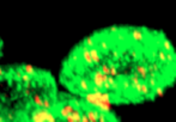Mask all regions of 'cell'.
<instances>
[{
    "label": "cell",
    "instance_id": "5bb4252c",
    "mask_svg": "<svg viewBox=\"0 0 176 122\" xmlns=\"http://www.w3.org/2000/svg\"><path fill=\"white\" fill-rule=\"evenodd\" d=\"M59 115L62 117V119H66L67 116H70L71 115V114H70V111L65 108V107H63V105H61V108L59 109Z\"/></svg>",
    "mask_w": 176,
    "mask_h": 122
},
{
    "label": "cell",
    "instance_id": "d4e9b609",
    "mask_svg": "<svg viewBox=\"0 0 176 122\" xmlns=\"http://www.w3.org/2000/svg\"><path fill=\"white\" fill-rule=\"evenodd\" d=\"M30 78H31L30 76H28L27 73H24L23 77H22V81H23L24 84H25V83H29V81H30Z\"/></svg>",
    "mask_w": 176,
    "mask_h": 122
},
{
    "label": "cell",
    "instance_id": "ffe728a7",
    "mask_svg": "<svg viewBox=\"0 0 176 122\" xmlns=\"http://www.w3.org/2000/svg\"><path fill=\"white\" fill-rule=\"evenodd\" d=\"M117 76V70L116 67L114 66V65H110V77H116Z\"/></svg>",
    "mask_w": 176,
    "mask_h": 122
},
{
    "label": "cell",
    "instance_id": "9c48e42d",
    "mask_svg": "<svg viewBox=\"0 0 176 122\" xmlns=\"http://www.w3.org/2000/svg\"><path fill=\"white\" fill-rule=\"evenodd\" d=\"M90 53H91V56H92L93 63H100V62H101V55H100V52L93 47V48H90Z\"/></svg>",
    "mask_w": 176,
    "mask_h": 122
},
{
    "label": "cell",
    "instance_id": "6da1fadb",
    "mask_svg": "<svg viewBox=\"0 0 176 122\" xmlns=\"http://www.w3.org/2000/svg\"><path fill=\"white\" fill-rule=\"evenodd\" d=\"M85 102L89 105H91L92 108L97 109L100 112L108 114L110 111V107H111L110 95L108 92H103L96 86L92 87L91 92H87L85 95Z\"/></svg>",
    "mask_w": 176,
    "mask_h": 122
},
{
    "label": "cell",
    "instance_id": "1f68e13d",
    "mask_svg": "<svg viewBox=\"0 0 176 122\" xmlns=\"http://www.w3.org/2000/svg\"><path fill=\"white\" fill-rule=\"evenodd\" d=\"M24 86H25V89H28V87L30 86V81H29V83H25V84H24Z\"/></svg>",
    "mask_w": 176,
    "mask_h": 122
},
{
    "label": "cell",
    "instance_id": "603a6c76",
    "mask_svg": "<svg viewBox=\"0 0 176 122\" xmlns=\"http://www.w3.org/2000/svg\"><path fill=\"white\" fill-rule=\"evenodd\" d=\"M153 92L156 93V95H158V96H162L163 95V87H161V86H157L155 90H153Z\"/></svg>",
    "mask_w": 176,
    "mask_h": 122
},
{
    "label": "cell",
    "instance_id": "f546056e",
    "mask_svg": "<svg viewBox=\"0 0 176 122\" xmlns=\"http://www.w3.org/2000/svg\"><path fill=\"white\" fill-rule=\"evenodd\" d=\"M5 76V72H4V70L0 67V77H4Z\"/></svg>",
    "mask_w": 176,
    "mask_h": 122
},
{
    "label": "cell",
    "instance_id": "7402d4cb",
    "mask_svg": "<svg viewBox=\"0 0 176 122\" xmlns=\"http://www.w3.org/2000/svg\"><path fill=\"white\" fill-rule=\"evenodd\" d=\"M47 122H57V119H55V116H54V114H53V112H50V110H49V112H48V117H47Z\"/></svg>",
    "mask_w": 176,
    "mask_h": 122
},
{
    "label": "cell",
    "instance_id": "f1b7e54d",
    "mask_svg": "<svg viewBox=\"0 0 176 122\" xmlns=\"http://www.w3.org/2000/svg\"><path fill=\"white\" fill-rule=\"evenodd\" d=\"M24 95H25V96H30V90H29V89H25V90H24Z\"/></svg>",
    "mask_w": 176,
    "mask_h": 122
},
{
    "label": "cell",
    "instance_id": "484cf974",
    "mask_svg": "<svg viewBox=\"0 0 176 122\" xmlns=\"http://www.w3.org/2000/svg\"><path fill=\"white\" fill-rule=\"evenodd\" d=\"M101 48H102V49H108V44H107V42H106V41H101Z\"/></svg>",
    "mask_w": 176,
    "mask_h": 122
},
{
    "label": "cell",
    "instance_id": "44dd1931",
    "mask_svg": "<svg viewBox=\"0 0 176 122\" xmlns=\"http://www.w3.org/2000/svg\"><path fill=\"white\" fill-rule=\"evenodd\" d=\"M98 122H108L107 114H104V112H100V116H98Z\"/></svg>",
    "mask_w": 176,
    "mask_h": 122
},
{
    "label": "cell",
    "instance_id": "4316f807",
    "mask_svg": "<svg viewBox=\"0 0 176 122\" xmlns=\"http://www.w3.org/2000/svg\"><path fill=\"white\" fill-rule=\"evenodd\" d=\"M82 122H90V120H89V117H87V115L84 112V114H82Z\"/></svg>",
    "mask_w": 176,
    "mask_h": 122
},
{
    "label": "cell",
    "instance_id": "3957f363",
    "mask_svg": "<svg viewBox=\"0 0 176 122\" xmlns=\"http://www.w3.org/2000/svg\"><path fill=\"white\" fill-rule=\"evenodd\" d=\"M82 58L83 60L89 65V66H93V60H92V56H91V53H90V48L87 47H84L83 50H82Z\"/></svg>",
    "mask_w": 176,
    "mask_h": 122
},
{
    "label": "cell",
    "instance_id": "d6986e66",
    "mask_svg": "<svg viewBox=\"0 0 176 122\" xmlns=\"http://www.w3.org/2000/svg\"><path fill=\"white\" fill-rule=\"evenodd\" d=\"M43 108L47 110H50V108H52V103L48 98H43Z\"/></svg>",
    "mask_w": 176,
    "mask_h": 122
},
{
    "label": "cell",
    "instance_id": "2e32d148",
    "mask_svg": "<svg viewBox=\"0 0 176 122\" xmlns=\"http://www.w3.org/2000/svg\"><path fill=\"white\" fill-rule=\"evenodd\" d=\"M101 71L104 73L106 76H110V66H108L107 63H103L101 65Z\"/></svg>",
    "mask_w": 176,
    "mask_h": 122
},
{
    "label": "cell",
    "instance_id": "cb8c5ba5",
    "mask_svg": "<svg viewBox=\"0 0 176 122\" xmlns=\"http://www.w3.org/2000/svg\"><path fill=\"white\" fill-rule=\"evenodd\" d=\"M23 74H24L23 70H20V68H17V70H16V77H17L18 79H22Z\"/></svg>",
    "mask_w": 176,
    "mask_h": 122
},
{
    "label": "cell",
    "instance_id": "d6a6232c",
    "mask_svg": "<svg viewBox=\"0 0 176 122\" xmlns=\"http://www.w3.org/2000/svg\"><path fill=\"white\" fill-rule=\"evenodd\" d=\"M72 59H73V60H74V61H76V60H77V59H78V56H77V55H73V56H72Z\"/></svg>",
    "mask_w": 176,
    "mask_h": 122
},
{
    "label": "cell",
    "instance_id": "ac0fdd59",
    "mask_svg": "<svg viewBox=\"0 0 176 122\" xmlns=\"http://www.w3.org/2000/svg\"><path fill=\"white\" fill-rule=\"evenodd\" d=\"M108 83H109V85L111 86V89H116V87H117V83L115 81L114 77H110V76H109V78H108Z\"/></svg>",
    "mask_w": 176,
    "mask_h": 122
},
{
    "label": "cell",
    "instance_id": "30bf717a",
    "mask_svg": "<svg viewBox=\"0 0 176 122\" xmlns=\"http://www.w3.org/2000/svg\"><path fill=\"white\" fill-rule=\"evenodd\" d=\"M33 101H34V103H35V105L37 108H43V98L40 95L35 93L33 96Z\"/></svg>",
    "mask_w": 176,
    "mask_h": 122
},
{
    "label": "cell",
    "instance_id": "9a60e30c",
    "mask_svg": "<svg viewBox=\"0 0 176 122\" xmlns=\"http://www.w3.org/2000/svg\"><path fill=\"white\" fill-rule=\"evenodd\" d=\"M163 50H165L166 53H171L173 50V47L168 40H163Z\"/></svg>",
    "mask_w": 176,
    "mask_h": 122
},
{
    "label": "cell",
    "instance_id": "83f0119b",
    "mask_svg": "<svg viewBox=\"0 0 176 122\" xmlns=\"http://www.w3.org/2000/svg\"><path fill=\"white\" fill-rule=\"evenodd\" d=\"M65 122H76V121H74L73 116H72V115H70V116H67V117L65 119Z\"/></svg>",
    "mask_w": 176,
    "mask_h": 122
},
{
    "label": "cell",
    "instance_id": "4fadbf2b",
    "mask_svg": "<svg viewBox=\"0 0 176 122\" xmlns=\"http://www.w3.org/2000/svg\"><path fill=\"white\" fill-rule=\"evenodd\" d=\"M157 58L161 63H165L166 62V52L165 50H159L157 53Z\"/></svg>",
    "mask_w": 176,
    "mask_h": 122
},
{
    "label": "cell",
    "instance_id": "277c9868",
    "mask_svg": "<svg viewBox=\"0 0 176 122\" xmlns=\"http://www.w3.org/2000/svg\"><path fill=\"white\" fill-rule=\"evenodd\" d=\"M86 115L89 117L90 122H98V116H100V111L97 109H87L86 110Z\"/></svg>",
    "mask_w": 176,
    "mask_h": 122
},
{
    "label": "cell",
    "instance_id": "8fae6325",
    "mask_svg": "<svg viewBox=\"0 0 176 122\" xmlns=\"http://www.w3.org/2000/svg\"><path fill=\"white\" fill-rule=\"evenodd\" d=\"M79 87H80V90L82 91H85V92H89V89H90V85H89V83H87V80L86 79H80L79 80Z\"/></svg>",
    "mask_w": 176,
    "mask_h": 122
},
{
    "label": "cell",
    "instance_id": "52a82bcc",
    "mask_svg": "<svg viewBox=\"0 0 176 122\" xmlns=\"http://www.w3.org/2000/svg\"><path fill=\"white\" fill-rule=\"evenodd\" d=\"M31 121H33V122H46L44 119H43V116L41 115L40 108L33 111V114H31Z\"/></svg>",
    "mask_w": 176,
    "mask_h": 122
},
{
    "label": "cell",
    "instance_id": "4dcf8cb0",
    "mask_svg": "<svg viewBox=\"0 0 176 122\" xmlns=\"http://www.w3.org/2000/svg\"><path fill=\"white\" fill-rule=\"evenodd\" d=\"M7 117H9V120H13V115H12V114H9Z\"/></svg>",
    "mask_w": 176,
    "mask_h": 122
},
{
    "label": "cell",
    "instance_id": "ba28073f",
    "mask_svg": "<svg viewBox=\"0 0 176 122\" xmlns=\"http://www.w3.org/2000/svg\"><path fill=\"white\" fill-rule=\"evenodd\" d=\"M22 70H23L24 73H27V74L30 76V77H35L36 76V71H35V68L33 66H31V65H23Z\"/></svg>",
    "mask_w": 176,
    "mask_h": 122
},
{
    "label": "cell",
    "instance_id": "8992f818",
    "mask_svg": "<svg viewBox=\"0 0 176 122\" xmlns=\"http://www.w3.org/2000/svg\"><path fill=\"white\" fill-rule=\"evenodd\" d=\"M131 36H132V38L135 41V42H141V41L144 40V34H143V31L139 30V29H133Z\"/></svg>",
    "mask_w": 176,
    "mask_h": 122
},
{
    "label": "cell",
    "instance_id": "e0dca14e",
    "mask_svg": "<svg viewBox=\"0 0 176 122\" xmlns=\"http://www.w3.org/2000/svg\"><path fill=\"white\" fill-rule=\"evenodd\" d=\"M85 46H86L87 48H93L95 42H93V38H92L91 36L86 37V40H85Z\"/></svg>",
    "mask_w": 176,
    "mask_h": 122
},
{
    "label": "cell",
    "instance_id": "7a4b0ae2",
    "mask_svg": "<svg viewBox=\"0 0 176 122\" xmlns=\"http://www.w3.org/2000/svg\"><path fill=\"white\" fill-rule=\"evenodd\" d=\"M108 78L109 76H106L101 70H96L92 76V84L93 86L102 90V89H104V84L108 83Z\"/></svg>",
    "mask_w": 176,
    "mask_h": 122
},
{
    "label": "cell",
    "instance_id": "5b68a950",
    "mask_svg": "<svg viewBox=\"0 0 176 122\" xmlns=\"http://www.w3.org/2000/svg\"><path fill=\"white\" fill-rule=\"evenodd\" d=\"M135 73L143 79H146L149 78L147 74H149V70L146 68V66H144V65H138L137 68H135Z\"/></svg>",
    "mask_w": 176,
    "mask_h": 122
},
{
    "label": "cell",
    "instance_id": "7c38bea8",
    "mask_svg": "<svg viewBox=\"0 0 176 122\" xmlns=\"http://www.w3.org/2000/svg\"><path fill=\"white\" fill-rule=\"evenodd\" d=\"M71 115L73 116V119H74L76 122H82V112H80V110H79V109L74 108L73 112H72Z\"/></svg>",
    "mask_w": 176,
    "mask_h": 122
},
{
    "label": "cell",
    "instance_id": "836d02e7",
    "mask_svg": "<svg viewBox=\"0 0 176 122\" xmlns=\"http://www.w3.org/2000/svg\"><path fill=\"white\" fill-rule=\"evenodd\" d=\"M0 122H5V120H4V117H1V116H0Z\"/></svg>",
    "mask_w": 176,
    "mask_h": 122
}]
</instances>
